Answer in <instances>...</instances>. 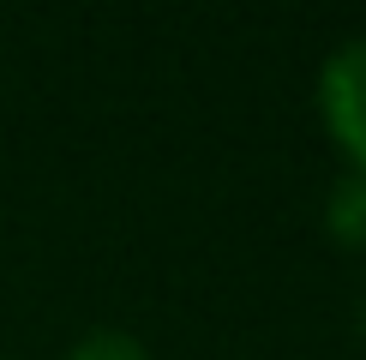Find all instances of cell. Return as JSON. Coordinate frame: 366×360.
Listing matches in <instances>:
<instances>
[{
	"instance_id": "obj_4",
	"label": "cell",
	"mask_w": 366,
	"mask_h": 360,
	"mask_svg": "<svg viewBox=\"0 0 366 360\" xmlns=\"http://www.w3.org/2000/svg\"><path fill=\"white\" fill-rule=\"evenodd\" d=\"M360 319H366V306H360Z\"/></svg>"
},
{
	"instance_id": "obj_2",
	"label": "cell",
	"mask_w": 366,
	"mask_h": 360,
	"mask_svg": "<svg viewBox=\"0 0 366 360\" xmlns=\"http://www.w3.org/2000/svg\"><path fill=\"white\" fill-rule=\"evenodd\" d=\"M325 222H330V234H337L342 246H366V180L360 174L337 180V192H330V204H325Z\"/></svg>"
},
{
	"instance_id": "obj_1",
	"label": "cell",
	"mask_w": 366,
	"mask_h": 360,
	"mask_svg": "<svg viewBox=\"0 0 366 360\" xmlns=\"http://www.w3.org/2000/svg\"><path fill=\"white\" fill-rule=\"evenodd\" d=\"M318 109H325L330 139L342 144V156L355 162L348 174L366 180V36L342 42L318 72Z\"/></svg>"
},
{
	"instance_id": "obj_3",
	"label": "cell",
	"mask_w": 366,
	"mask_h": 360,
	"mask_svg": "<svg viewBox=\"0 0 366 360\" xmlns=\"http://www.w3.org/2000/svg\"><path fill=\"white\" fill-rule=\"evenodd\" d=\"M66 360H150V349L139 336H127V330H90V336L72 342Z\"/></svg>"
}]
</instances>
